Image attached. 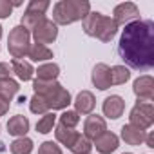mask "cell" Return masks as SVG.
Masks as SVG:
<instances>
[{"instance_id": "17", "label": "cell", "mask_w": 154, "mask_h": 154, "mask_svg": "<svg viewBox=\"0 0 154 154\" xmlns=\"http://www.w3.org/2000/svg\"><path fill=\"white\" fill-rule=\"evenodd\" d=\"M11 69L20 82H31L35 76V67L31 65V62L26 60H11Z\"/></svg>"}, {"instance_id": "31", "label": "cell", "mask_w": 154, "mask_h": 154, "mask_svg": "<svg viewBox=\"0 0 154 154\" xmlns=\"http://www.w3.org/2000/svg\"><path fill=\"white\" fill-rule=\"evenodd\" d=\"M11 13H13V4L9 0H0V20L9 18Z\"/></svg>"}, {"instance_id": "23", "label": "cell", "mask_w": 154, "mask_h": 154, "mask_svg": "<svg viewBox=\"0 0 154 154\" xmlns=\"http://www.w3.org/2000/svg\"><path fill=\"white\" fill-rule=\"evenodd\" d=\"M20 91V85L13 78H0V96H4L6 100H13Z\"/></svg>"}, {"instance_id": "25", "label": "cell", "mask_w": 154, "mask_h": 154, "mask_svg": "<svg viewBox=\"0 0 154 154\" xmlns=\"http://www.w3.org/2000/svg\"><path fill=\"white\" fill-rule=\"evenodd\" d=\"M54 125H56V114L49 111L47 114H44V116L36 122V132H40V134L53 132V131H54Z\"/></svg>"}, {"instance_id": "4", "label": "cell", "mask_w": 154, "mask_h": 154, "mask_svg": "<svg viewBox=\"0 0 154 154\" xmlns=\"http://www.w3.org/2000/svg\"><path fill=\"white\" fill-rule=\"evenodd\" d=\"M129 123L143 131L150 129L154 123V107L149 102H136L129 112Z\"/></svg>"}, {"instance_id": "34", "label": "cell", "mask_w": 154, "mask_h": 154, "mask_svg": "<svg viewBox=\"0 0 154 154\" xmlns=\"http://www.w3.org/2000/svg\"><path fill=\"white\" fill-rule=\"evenodd\" d=\"M145 145H147L149 149H154V134H152V132H147V136H145Z\"/></svg>"}, {"instance_id": "29", "label": "cell", "mask_w": 154, "mask_h": 154, "mask_svg": "<svg viewBox=\"0 0 154 154\" xmlns=\"http://www.w3.org/2000/svg\"><path fill=\"white\" fill-rule=\"evenodd\" d=\"M49 2L47 0H31V2L27 4L26 11H31V13H36V15H44L45 17V11L49 9Z\"/></svg>"}, {"instance_id": "11", "label": "cell", "mask_w": 154, "mask_h": 154, "mask_svg": "<svg viewBox=\"0 0 154 154\" xmlns=\"http://www.w3.org/2000/svg\"><path fill=\"white\" fill-rule=\"evenodd\" d=\"M72 103H74V111L78 112L80 116L82 114L89 116V114H93V111L96 107V98H94V94L91 91H80L78 94H76Z\"/></svg>"}, {"instance_id": "27", "label": "cell", "mask_w": 154, "mask_h": 154, "mask_svg": "<svg viewBox=\"0 0 154 154\" xmlns=\"http://www.w3.org/2000/svg\"><path fill=\"white\" fill-rule=\"evenodd\" d=\"M29 109L33 114H38V116H44L49 112V105H47L45 98H42L38 94H33V98L29 100Z\"/></svg>"}, {"instance_id": "13", "label": "cell", "mask_w": 154, "mask_h": 154, "mask_svg": "<svg viewBox=\"0 0 154 154\" xmlns=\"http://www.w3.org/2000/svg\"><path fill=\"white\" fill-rule=\"evenodd\" d=\"M118 29H120V26L111 18V17H102V20H100V26H98V29H96V36L94 38H98L100 42H111L116 35H118Z\"/></svg>"}, {"instance_id": "15", "label": "cell", "mask_w": 154, "mask_h": 154, "mask_svg": "<svg viewBox=\"0 0 154 154\" xmlns=\"http://www.w3.org/2000/svg\"><path fill=\"white\" fill-rule=\"evenodd\" d=\"M91 82L96 89L100 91H107L111 87V78H109V65L100 62L94 65L93 69V74H91Z\"/></svg>"}, {"instance_id": "21", "label": "cell", "mask_w": 154, "mask_h": 154, "mask_svg": "<svg viewBox=\"0 0 154 154\" xmlns=\"http://www.w3.org/2000/svg\"><path fill=\"white\" fill-rule=\"evenodd\" d=\"M109 78L111 85H123L131 78V69L125 65H112L109 67Z\"/></svg>"}, {"instance_id": "2", "label": "cell", "mask_w": 154, "mask_h": 154, "mask_svg": "<svg viewBox=\"0 0 154 154\" xmlns=\"http://www.w3.org/2000/svg\"><path fill=\"white\" fill-rule=\"evenodd\" d=\"M91 13L87 0H60L53 6V22L56 26H69L84 20Z\"/></svg>"}, {"instance_id": "20", "label": "cell", "mask_w": 154, "mask_h": 154, "mask_svg": "<svg viewBox=\"0 0 154 154\" xmlns=\"http://www.w3.org/2000/svg\"><path fill=\"white\" fill-rule=\"evenodd\" d=\"M27 58L31 62H40V63H45L53 58V51L47 47V45H40V44H31L29 51H27Z\"/></svg>"}, {"instance_id": "7", "label": "cell", "mask_w": 154, "mask_h": 154, "mask_svg": "<svg viewBox=\"0 0 154 154\" xmlns=\"http://www.w3.org/2000/svg\"><path fill=\"white\" fill-rule=\"evenodd\" d=\"M118 26H127L134 20H140V8L134 2H122L112 9L111 17Z\"/></svg>"}, {"instance_id": "14", "label": "cell", "mask_w": 154, "mask_h": 154, "mask_svg": "<svg viewBox=\"0 0 154 154\" xmlns=\"http://www.w3.org/2000/svg\"><path fill=\"white\" fill-rule=\"evenodd\" d=\"M120 136H122V140H123L127 145L138 147V145H143V143H145L147 131H143V129H140V127H134V125H131V123H127V125L122 127Z\"/></svg>"}, {"instance_id": "12", "label": "cell", "mask_w": 154, "mask_h": 154, "mask_svg": "<svg viewBox=\"0 0 154 154\" xmlns=\"http://www.w3.org/2000/svg\"><path fill=\"white\" fill-rule=\"evenodd\" d=\"M93 147H96V150L100 154H112L118 147H120V138L111 132V131H105L100 138H96L93 141Z\"/></svg>"}, {"instance_id": "18", "label": "cell", "mask_w": 154, "mask_h": 154, "mask_svg": "<svg viewBox=\"0 0 154 154\" xmlns=\"http://www.w3.org/2000/svg\"><path fill=\"white\" fill-rule=\"evenodd\" d=\"M35 74H36V80H44V82H53L60 76V65L54 63V62H45V63H40L38 69H35Z\"/></svg>"}, {"instance_id": "36", "label": "cell", "mask_w": 154, "mask_h": 154, "mask_svg": "<svg viewBox=\"0 0 154 154\" xmlns=\"http://www.w3.org/2000/svg\"><path fill=\"white\" fill-rule=\"evenodd\" d=\"M123 154H132V152H123Z\"/></svg>"}, {"instance_id": "28", "label": "cell", "mask_w": 154, "mask_h": 154, "mask_svg": "<svg viewBox=\"0 0 154 154\" xmlns=\"http://www.w3.org/2000/svg\"><path fill=\"white\" fill-rule=\"evenodd\" d=\"M78 123H80V114L76 112V111H69V109L62 111V114H60V125H63L67 129H76Z\"/></svg>"}, {"instance_id": "26", "label": "cell", "mask_w": 154, "mask_h": 154, "mask_svg": "<svg viewBox=\"0 0 154 154\" xmlns=\"http://www.w3.org/2000/svg\"><path fill=\"white\" fill-rule=\"evenodd\" d=\"M72 154H91V150H93V141H89L84 134H80L78 138H76V141L71 145V149H69Z\"/></svg>"}, {"instance_id": "1", "label": "cell", "mask_w": 154, "mask_h": 154, "mask_svg": "<svg viewBox=\"0 0 154 154\" xmlns=\"http://www.w3.org/2000/svg\"><path fill=\"white\" fill-rule=\"evenodd\" d=\"M118 54L125 67L149 71L154 67V22L134 20L125 26L118 42Z\"/></svg>"}, {"instance_id": "37", "label": "cell", "mask_w": 154, "mask_h": 154, "mask_svg": "<svg viewBox=\"0 0 154 154\" xmlns=\"http://www.w3.org/2000/svg\"><path fill=\"white\" fill-rule=\"evenodd\" d=\"M0 129H2V125H0Z\"/></svg>"}, {"instance_id": "9", "label": "cell", "mask_w": 154, "mask_h": 154, "mask_svg": "<svg viewBox=\"0 0 154 154\" xmlns=\"http://www.w3.org/2000/svg\"><path fill=\"white\" fill-rule=\"evenodd\" d=\"M107 131V122L103 116L98 114H89L84 122V136L89 141H94L96 138H100L103 132Z\"/></svg>"}, {"instance_id": "6", "label": "cell", "mask_w": 154, "mask_h": 154, "mask_svg": "<svg viewBox=\"0 0 154 154\" xmlns=\"http://www.w3.org/2000/svg\"><path fill=\"white\" fill-rule=\"evenodd\" d=\"M42 98H45V102H47V105H49V111H65V109L72 103L71 93H69L62 84H58L49 94H45V96H42Z\"/></svg>"}, {"instance_id": "24", "label": "cell", "mask_w": 154, "mask_h": 154, "mask_svg": "<svg viewBox=\"0 0 154 154\" xmlns=\"http://www.w3.org/2000/svg\"><path fill=\"white\" fill-rule=\"evenodd\" d=\"M33 140L27 138V136H22V138H17L13 140V143L9 145V150L11 154H31L33 152Z\"/></svg>"}, {"instance_id": "33", "label": "cell", "mask_w": 154, "mask_h": 154, "mask_svg": "<svg viewBox=\"0 0 154 154\" xmlns=\"http://www.w3.org/2000/svg\"><path fill=\"white\" fill-rule=\"evenodd\" d=\"M9 107H11V102L6 100L4 96H0V116H6L9 112Z\"/></svg>"}, {"instance_id": "10", "label": "cell", "mask_w": 154, "mask_h": 154, "mask_svg": "<svg viewBox=\"0 0 154 154\" xmlns=\"http://www.w3.org/2000/svg\"><path fill=\"white\" fill-rule=\"evenodd\" d=\"M102 111H103V116L109 118V120H118L123 111H125V100L120 96V94H111L103 100L102 103Z\"/></svg>"}, {"instance_id": "3", "label": "cell", "mask_w": 154, "mask_h": 154, "mask_svg": "<svg viewBox=\"0 0 154 154\" xmlns=\"http://www.w3.org/2000/svg\"><path fill=\"white\" fill-rule=\"evenodd\" d=\"M29 47H31V33L22 26H15L8 36V51L13 56V60H22L24 56H27Z\"/></svg>"}, {"instance_id": "16", "label": "cell", "mask_w": 154, "mask_h": 154, "mask_svg": "<svg viewBox=\"0 0 154 154\" xmlns=\"http://www.w3.org/2000/svg\"><path fill=\"white\" fill-rule=\"evenodd\" d=\"M6 127H8V132H9L11 136H15V138H22V136L27 134L31 123H29L27 116H24V114H15V116L9 118V122H8Z\"/></svg>"}, {"instance_id": "30", "label": "cell", "mask_w": 154, "mask_h": 154, "mask_svg": "<svg viewBox=\"0 0 154 154\" xmlns=\"http://www.w3.org/2000/svg\"><path fill=\"white\" fill-rule=\"evenodd\" d=\"M38 154H63V152L56 141H44L38 147Z\"/></svg>"}, {"instance_id": "8", "label": "cell", "mask_w": 154, "mask_h": 154, "mask_svg": "<svg viewBox=\"0 0 154 154\" xmlns=\"http://www.w3.org/2000/svg\"><path fill=\"white\" fill-rule=\"evenodd\" d=\"M132 93L138 102H152L154 100V78L150 74H141L132 84Z\"/></svg>"}, {"instance_id": "32", "label": "cell", "mask_w": 154, "mask_h": 154, "mask_svg": "<svg viewBox=\"0 0 154 154\" xmlns=\"http://www.w3.org/2000/svg\"><path fill=\"white\" fill-rule=\"evenodd\" d=\"M11 76H13L11 63H8V62H0V78H11Z\"/></svg>"}, {"instance_id": "35", "label": "cell", "mask_w": 154, "mask_h": 154, "mask_svg": "<svg viewBox=\"0 0 154 154\" xmlns=\"http://www.w3.org/2000/svg\"><path fill=\"white\" fill-rule=\"evenodd\" d=\"M0 38H2V26H0Z\"/></svg>"}, {"instance_id": "19", "label": "cell", "mask_w": 154, "mask_h": 154, "mask_svg": "<svg viewBox=\"0 0 154 154\" xmlns=\"http://www.w3.org/2000/svg\"><path fill=\"white\" fill-rule=\"evenodd\" d=\"M54 136H56V141L60 145H65L67 149H71V145L76 141V138L80 136V132L76 129H67L63 125H54Z\"/></svg>"}, {"instance_id": "5", "label": "cell", "mask_w": 154, "mask_h": 154, "mask_svg": "<svg viewBox=\"0 0 154 154\" xmlns=\"http://www.w3.org/2000/svg\"><path fill=\"white\" fill-rule=\"evenodd\" d=\"M31 36L35 38V44H40V45L53 44V42L58 38V26H56L53 20L44 18V20L31 31Z\"/></svg>"}, {"instance_id": "22", "label": "cell", "mask_w": 154, "mask_h": 154, "mask_svg": "<svg viewBox=\"0 0 154 154\" xmlns=\"http://www.w3.org/2000/svg\"><path fill=\"white\" fill-rule=\"evenodd\" d=\"M102 17H103V15H102L100 11H91V13L82 20V29H84V33H85L87 36H91V38L96 36V29H98V26H100Z\"/></svg>"}]
</instances>
